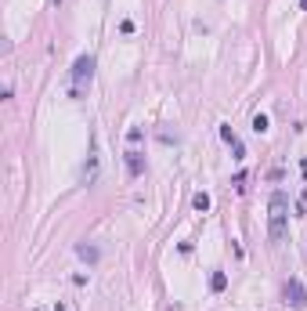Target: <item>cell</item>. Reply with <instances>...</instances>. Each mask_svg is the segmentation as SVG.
Instances as JSON below:
<instances>
[{"label": "cell", "mask_w": 307, "mask_h": 311, "mask_svg": "<svg viewBox=\"0 0 307 311\" xmlns=\"http://www.w3.org/2000/svg\"><path fill=\"white\" fill-rule=\"evenodd\" d=\"M69 80H72V87L80 91L83 84H91L94 80V55H80L72 62V69H69Z\"/></svg>", "instance_id": "cell-2"}, {"label": "cell", "mask_w": 307, "mask_h": 311, "mask_svg": "<svg viewBox=\"0 0 307 311\" xmlns=\"http://www.w3.org/2000/svg\"><path fill=\"white\" fill-rule=\"evenodd\" d=\"M300 8H303V11H307V0H300Z\"/></svg>", "instance_id": "cell-11"}, {"label": "cell", "mask_w": 307, "mask_h": 311, "mask_svg": "<svg viewBox=\"0 0 307 311\" xmlns=\"http://www.w3.org/2000/svg\"><path fill=\"white\" fill-rule=\"evenodd\" d=\"M76 253H80L87 264H98V257H101V253H98V246H87V243H80V246H76Z\"/></svg>", "instance_id": "cell-6"}, {"label": "cell", "mask_w": 307, "mask_h": 311, "mask_svg": "<svg viewBox=\"0 0 307 311\" xmlns=\"http://www.w3.org/2000/svg\"><path fill=\"white\" fill-rule=\"evenodd\" d=\"M249 127H253V134H267V116H264V112H257L253 120H249Z\"/></svg>", "instance_id": "cell-9"}, {"label": "cell", "mask_w": 307, "mask_h": 311, "mask_svg": "<svg viewBox=\"0 0 307 311\" xmlns=\"http://www.w3.org/2000/svg\"><path fill=\"white\" fill-rule=\"evenodd\" d=\"M191 206H196L199 214H206L210 210V196H206V192H196V196H191Z\"/></svg>", "instance_id": "cell-8"}, {"label": "cell", "mask_w": 307, "mask_h": 311, "mask_svg": "<svg viewBox=\"0 0 307 311\" xmlns=\"http://www.w3.org/2000/svg\"><path fill=\"white\" fill-rule=\"evenodd\" d=\"M127 170H130V177H141L145 174V156L141 152H134V148L127 152Z\"/></svg>", "instance_id": "cell-5"}, {"label": "cell", "mask_w": 307, "mask_h": 311, "mask_svg": "<svg viewBox=\"0 0 307 311\" xmlns=\"http://www.w3.org/2000/svg\"><path fill=\"white\" fill-rule=\"evenodd\" d=\"M300 174H303V177H307V160H303V163H300Z\"/></svg>", "instance_id": "cell-10"}, {"label": "cell", "mask_w": 307, "mask_h": 311, "mask_svg": "<svg viewBox=\"0 0 307 311\" xmlns=\"http://www.w3.org/2000/svg\"><path fill=\"white\" fill-rule=\"evenodd\" d=\"M286 224H289V196L271 192V199H267V236H271V243L286 239Z\"/></svg>", "instance_id": "cell-1"}, {"label": "cell", "mask_w": 307, "mask_h": 311, "mask_svg": "<svg viewBox=\"0 0 307 311\" xmlns=\"http://www.w3.org/2000/svg\"><path fill=\"white\" fill-rule=\"evenodd\" d=\"M224 286H228V275H224V271H213V275H210V290L224 293Z\"/></svg>", "instance_id": "cell-7"}, {"label": "cell", "mask_w": 307, "mask_h": 311, "mask_svg": "<svg viewBox=\"0 0 307 311\" xmlns=\"http://www.w3.org/2000/svg\"><path fill=\"white\" fill-rule=\"evenodd\" d=\"M286 304H289L293 311H300V307L307 304V293H303V282H300V279H289V282H286Z\"/></svg>", "instance_id": "cell-3"}, {"label": "cell", "mask_w": 307, "mask_h": 311, "mask_svg": "<svg viewBox=\"0 0 307 311\" xmlns=\"http://www.w3.org/2000/svg\"><path fill=\"white\" fill-rule=\"evenodd\" d=\"M220 138L228 141V148H232V156H235V160H246V145L239 141V134H235L232 127H228V123H220Z\"/></svg>", "instance_id": "cell-4"}]
</instances>
